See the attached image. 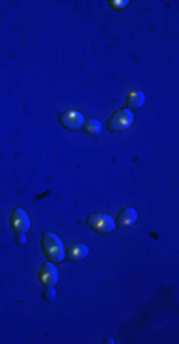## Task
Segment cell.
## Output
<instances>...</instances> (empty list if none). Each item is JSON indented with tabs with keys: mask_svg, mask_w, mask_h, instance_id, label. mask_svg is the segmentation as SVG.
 <instances>
[{
	"mask_svg": "<svg viewBox=\"0 0 179 344\" xmlns=\"http://www.w3.org/2000/svg\"><path fill=\"white\" fill-rule=\"evenodd\" d=\"M42 250L52 262H61V260L65 258L63 243H61V239H59L56 234H44L42 235Z\"/></svg>",
	"mask_w": 179,
	"mask_h": 344,
	"instance_id": "1",
	"label": "cell"
},
{
	"mask_svg": "<svg viewBox=\"0 0 179 344\" xmlns=\"http://www.w3.org/2000/svg\"><path fill=\"white\" fill-rule=\"evenodd\" d=\"M86 227L97 232V234H111V232H115L116 224L109 214H92L86 222Z\"/></svg>",
	"mask_w": 179,
	"mask_h": 344,
	"instance_id": "2",
	"label": "cell"
},
{
	"mask_svg": "<svg viewBox=\"0 0 179 344\" xmlns=\"http://www.w3.org/2000/svg\"><path fill=\"white\" fill-rule=\"evenodd\" d=\"M132 123H134V113L128 111V109H120V111H116L115 115L111 117V121H109L107 126H109V130L120 132V130L130 128Z\"/></svg>",
	"mask_w": 179,
	"mask_h": 344,
	"instance_id": "3",
	"label": "cell"
},
{
	"mask_svg": "<svg viewBox=\"0 0 179 344\" xmlns=\"http://www.w3.org/2000/svg\"><path fill=\"white\" fill-rule=\"evenodd\" d=\"M59 123L67 128V130H79L84 125V117L80 111H63L59 115Z\"/></svg>",
	"mask_w": 179,
	"mask_h": 344,
	"instance_id": "4",
	"label": "cell"
},
{
	"mask_svg": "<svg viewBox=\"0 0 179 344\" xmlns=\"http://www.w3.org/2000/svg\"><path fill=\"white\" fill-rule=\"evenodd\" d=\"M31 226V220L27 216V213L23 209H15L12 213V227H14L17 234H25Z\"/></svg>",
	"mask_w": 179,
	"mask_h": 344,
	"instance_id": "5",
	"label": "cell"
},
{
	"mask_svg": "<svg viewBox=\"0 0 179 344\" xmlns=\"http://www.w3.org/2000/svg\"><path fill=\"white\" fill-rule=\"evenodd\" d=\"M40 279L44 281V285H56L59 279L56 266H54V264L44 262L42 268H40Z\"/></svg>",
	"mask_w": 179,
	"mask_h": 344,
	"instance_id": "6",
	"label": "cell"
},
{
	"mask_svg": "<svg viewBox=\"0 0 179 344\" xmlns=\"http://www.w3.org/2000/svg\"><path fill=\"white\" fill-rule=\"evenodd\" d=\"M136 220H137L136 209H124V211H120V214H118V222H115V224L120 227H126V226H130V224H134Z\"/></svg>",
	"mask_w": 179,
	"mask_h": 344,
	"instance_id": "7",
	"label": "cell"
},
{
	"mask_svg": "<svg viewBox=\"0 0 179 344\" xmlns=\"http://www.w3.org/2000/svg\"><path fill=\"white\" fill-rule=\"evenodd\" d=\"M67 255H69L71 260H80V258L88 257V247L84 243H76V245H72L71 249H69Z\"/></svg>",
	"mask_w": 179,
	"mask_h": 344,
	"instance_id": "8",
	"label": "cell"
},
{
	"mask_svg": "<svg viewBox=\"0 0 179 344\" xmlns=\"http://www.w3.org/2000/svg\"><path fill=\"white\" fill-rule=\"evenodd\" d=\"M143 103H145V94H143V92H139V90H137V92H132V94H130V98H128V107H130V109H139Z\"/></svg>",
	"mask_w": 179,
	"mask_h": 344,
	"instance_id": "9",
	"label": "cell"
},
{
	"mask_svg": "<svg viewBox=\"0 0 179 344\" xmlns=\"http://www.w3.org/2000/svg\"><path fill=\"white\" fill-rule=\"evenodd\" d=\"M82 128H84V130H86L90 136H97L103 126H101V123L97 121V119H90V121H84Z\"/></svg>",
	"mask_w": 179,
	"mask_h": 344,
	"instance_id": "10",
	"label": "cell"
},
{
	"mask_svg": "<svg viewBox=\"0 0 179 344\" xmlns=\"http://www.w3.org/2000/svg\"><path fill=\"white\" fill-rule=\"evenodd\" d=\"M42 296H44V301H54V299H56V291H54V285H46Z\"/></svg>",
	"mask_w": 179,
	"mask_h": 344,
	"instance_id": "11",
	"label": "cell"
},
{
	"mask_svg": "<svg viewBox=\"0 0 179 344\" xmlns=\"http://www.w3.org/2000/svg\"><path fill=\"white\" fill-rule=\"evenodd\" d=\"M15 241H17V245H25V243H27V237H25V234H19Z\"/></svg>",
	"mask_w": 179,
	"mask_h": 344,
	"instance_id": "12",
	"label": "cell"
},
{
	"mask_svg": "<svg viewBox=\"0 0 179 344\" xmlns=\"http://www.w3.org/2000/svg\"><path fill=\"white\" fill-rule=\"evenodd\" d=\"M111 6L113 8H126L128 6V2H126V0H124V2H111Z\"/></svg>",
	"mask_w": 179,
	"mask_h": 344,
	"instance_id": "13",
	"label": "cell"
}]
</instances>
